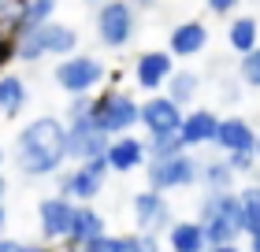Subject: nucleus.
<instances>
[{
    "mask_svg": "<svg viewBox=\"0 0 260 252\" xmlns=\"http://www.w3.org/2000/svg\"><path fill=\"white\" fill-rule=\"evenodd\" d=\"M123 252H164V241L152 230H134L123 234Z\"/></svg>",
    "mask_w": 260,
    "mask_h": 252,
    "instance_id": "nucleus-26",
    "label": "nucleus"
},
{
    "mask_svg": "<svg viewBox=\"0 0 260 252\" xmlns=\"http://www.w3.org/2000/svg\"><path fill=\"white\" fill-rule=\"evenodd\" d=\"M134 8H152V0H130Z\"/></svg>",
    "mask_w": 260,
    "mask_h": 252,
    "instance_id": "nucleus-41",
    "label": "nucleus"
},
{
    "mask_svg": "<svg viewBox=\"0 0 260 252\" xmlns=\"http://www.w3.org/2000/svg\"><path fill=\"white\" fill-rule=\"evenodd\" d=\"M253 174H256V182H260V163H256V171H253Z\"/></svg>",
    "mask_w": 260,
    "mask_h": 252,
    "instance_id": "nucleus-46",
    "label": "nucleus"
},
{
    "mask_svg": "<svg viewBox=\"0 0 260 252\" xmlns=\"http://www.w3.org/2000/svg\"><path fill=\"white\" fill-rule=\"evenodd\" d=\"M256 141V130L245 123L242 115H227L216 123V137H212V145L219 152H242V149H253Z\"/></svg>",
    "mask_w": 260,
    "mask_h": 252,
    "instance_id": "nucleus-18",
    "label": "nucleus"
},
{
    "mask_svg": "<svg viewBox=\"0 0 260 252\" xmlns=\"http://www.w3.org/2000/svg\"><path fill=\"white\" fill-rule=\"evenodd\" d=\"M238 200H242V215H245V230L260 226V182L245 186L242 193H238Z\"/></svg>",
    "mask_w": 260,
    "mask_h": 252,
    "instance_id": "nucleus-27",
    "label": "nucleus"
},
{
    "mask_svg": "<svg viewBox=\"0 0 260 252\" xmlns=\"http://www.w3.org/2000/svg\"><path fill=\"white\" fill-rule=\"evenodd\" d=\"M0 252H19V241L8 237V234H0Z\"/></svg>",
    "mask_w": 260,
    "mask_h": 252,
    "instance_id": "nucleus-37",
    "label": "nucleus"
},
{
    "mask_svg": "<svg viewBox=\"0 0 260 252\" xmlns=\"http://www.w3.org/2000/svg\"><path fill=\"white\" fill-rule=\"evenodd\" d=\"M82 248L86 252H123V234H108L104 230V234H97L89 245H82Z\"/></svg>",
    "mask_w": 260,
    "mask_h": 252,
    "instance_id": "nucleus-30",
    "label": "nucleus"
},
{
    "mask_svg": "<svg viewBox=\"0 0 260 252\" xmlns=\"http://www.w3.org/2000/svg\"><path fill=\"white\" fill-rule=\"evenodd\" d=\"M71 215H75V200H67L63 193H49V197L38 200V230H41V237L49 245L67 237Z\"/></svg>",
    "mask_w": 260,
    "mask_h": 252,
    "instance_id": "nucleus-12",
    "label": "nucleus"
},
{
    "mask_svg": "<svg viewBox=\"0 0 260 252\" xmlns=\"http://www.w3.org/2000/svg\"><path fill=\"white\" fill-rule=\"evenodd\" d=\"M164 241L171 245V252H205V230H201L197 219H175L168 230H164Z\"/></svg>",
    "mask_w": 260,
    "mask_h": 252,
    "instance_id": "nucleus-20",
    "label": "nucleus"
},
{
    "mask_svg": "<svg viewBox=\"0 0 260 252\" xmlns=\"http://www.w3.org/2000/svg\"><path fill=\"white\" fill-rule=\"evenodd\" d=\"M245 237H249V252H260V226H253V230H245Z\"/></svg>",
    "mask_w": 260,
    "mask_h": 252,
    "instance_id": "nucleus-36",
    "label": "nucleus"
},
{
    "mask_svg": "<svg viewBox=\"0 0 260 252\" xmlns=\"http://www.w3.org/2000/svg\"><path fill=\"white\" fill-rule=\"evenodd\" d=\"M197 223L205 230L208 245H231L245 234V215L242 200L234 189H205V197L197 200Z\"/></svg>",
    "mask_w": 260,
    "mask_h": 252,
    "instance_id": "nucleus-2",
    "label": "nucleus"
},
{
    "mask_svg": "<svg viewBox=\"0 0 260 252\" xmlns=\"http://www.w3.org/2000/svg\"><path fill=\"white\" fill-rule=\"evenodd\" d=\"M93 30L104 49L119 52L134 41L138 33V11L130 0H104L101 8H93Z\"/></svg>",
    "mask_w": 260,
    "mask_h": 252,
    "instance_id": "nucleus-5",
    "label": "nucleus"
},
{
    "mask_svg": "<svg viewBox=\"0 0 260 252\" xmlns=\"http://www.w3.org/2000/svg\"><path fill=\"white\" fill-rule=\"evenodd\" d=\"M175 70V56L168 49H149L134 56V86L141 93H160L164 82L171 78Z\"/></svg>",
    "mask_w": 260,
    "mask_h": 252,
    "instance_id": "nucleus-13",
    "label": "nucleus"
},
{
    "mask_svg": "<svg viewBox=\"0 0 260 252\" xmlns=\"http://www.w3.org/2000/svg\"><path fill=\"white\" fill-rule=\"evenodd\" d=\"M11 160H15V171L30 182L56 178L67 163V123L60 115H34L15 134Z\"/></svg>",
    "mask_w": 260,
    "mask_h": 252,
    "instance_id": "nucleus-1",
    "label": "nucleus"
},
{
    "mask_svg": "<svg viewBox=\"0 0 260 252\" xmlns=\"http://www.w3.org/2000/svg\"><path fill=\"white\" fill-rule=\"evenodd\" d=\"M4 197H8V178L0 174V204H4Z\"/></svg>",
    "mask_w": 260,
    "mask_h": 252,
    "instance_id": "nucleus-40",
    "label": "nucleus"
},
{
    "mask_svg": "<svg viewBox=\"0 0 260 252\" xmlns=\"http://www.w3.org/2000/svg\"><path fill=\"white\" fill-rule=\"evenodd\" d=\"M145 137H134V134H115L108 137L104 145V163H108V174H130V171H141L145 167Z\"/></svg>",
    "mask_w": 260,
    "mask_h": 252,
    "instance_id": "nucleus-14",
    "label": "nucleus"
},
{
    "mask_svg": "<svg viewBox=\"0 0 260 252\" xmlns=\"http://www.w3.org/2000/svg\"><path fill=\"white\" fill-rule=\"evenodd\" d=\"M104 230H108V223H104V215L93 208V204H75V215H71V226H67L63 241H67V248H82Z\"/></svg>",
    "mask_w": 260,
    "mask_h": 252,
    "instance_id": "nucleus-17",
    "label": "nucleus"
},
{
    "mask_svg": "<svg viewBox=\"0 0 260 252\" xmlns=\"http://www.w3.org/2000/svg\"><path fill=\"white\" fill-rule=\"evenodd\" d=\"M260 45V22L253 15H234L227 22V49L234 56H242V52H249Z\"/></svg>",
    "mask_w": 260,
    "mask_h": 252,
    "instance_id": "nucleus-21",
    "label": "nucleus"
},
{
    "mask_svg": "<svg viewBox=\"0 0 260 252\" xmlns=\"http://www.w3.org/2000/svg\"><path fill=\"white\" fill-rule=\"evenodd\" d=\"M104 178H108V163H104V156H97V160L75 163L56 174V193H63L75 204H93L104 189Z\"/></svg>",
    "mask_w": 260,
    "mask_h": 252,
    "instance_id": "nucleus-6",
    "label": "nucleus"
},
{
    "mask_svg": "<svg viewBox=\"0 0 260 252\" xmlns=\"http://www.w3.org/2000/svg\"><path fill=\"white\" fill-rule=\"evenodd\" d=\"M67 252H86V248H67Z\"/></svg>",
    "mask_w": 260,
    "mask_h": 252,
    "instance_id": "nucleus-47",
    "label": "nucleus"
},
{
    "mask_svg": "<svg viewBox=\"0 0 260 252\" xmlns=\"http://www.w3.org/2000/svg\"><path fill=\"white\" fill-rule=\"evenodd\" d=\"M11 63H15V38L8 33V38H4V45H0V70H4V67H11Z\"/></svg>",
    "mask_w": 260,
    "mask_h": 252,
    "instance_id": "nucleus-32",
    "label": "nucleus"
},
{
    "mask_svg": "<svg viewBox=\"0 0 260 252\" xmlns=\"http://www.w3.org/2000/svg\"><path fill=\"white\" fill-rule=\"evenodd\" d=\"M223 100H238V82H223Z\"/></svg>",
    "mask_w": 260,
    "mask_h": 252,
    "instance_id": "nucleus-35",
    "label": "nucleus"
},
{
    "mask_svg": "<svg viewBox=\"0 0 260 252\" xmlns=\"http://www.w3.org/2000/svg\"><path fill=\"white\" fill-rule=\"evenodd\" d=\"M168 49H171V56H179V59L201 56L208 49V26H205V22H197V19H186V22H179V26H171Z\"/></svg>",
    "mask_w": 260,
    "mask_h": 252,
    "instance_id": "nucleus-16",
    "label": "nucleus"
},
{
    "mask_svg": "<svg viewBox=\"0 0 260 252\" xmlns=\"http://www.w3.org/2000/svg\"><path fill=\"white\" fill-rule=\"evenodd\" d=\"M130 211H134V226H138V230H152V234H160V237L175 223L168 197H164L160 189H152V186L138 189V193L130 197Z\"/></svg>",
    "mask_w": 260,
    "mask_h": 252,
    "instance_id": "nucleus-10",
    "label": "nucleus"
},
{
    "mask_svg": "<svg viewBox=\"0 0 260 252\" xmlns=\"http://www.w3.org/2000/svg\"><path fill=\"white\" fill-rule=\"evenodd\" d=\"M138 100L130 97L126 89H104L101 97H93V119H97V126L104 130L108 137L115 134H130V130L138 126Z\"/></svg>",
    "mask_w": 260,
    "mask_h": 252,
    "instance_id": "nucleus-8",
    "label": "nucleus"
},
{
    "mask_svg": "<svg viewBox=\"0 0 260 252\" xmlns=\"http://www.w3.org/2000/svg\"><path fill=\"white\" fill-rule=\"evenodd\" d=\"M216 123L219 115L212 112V107H193V112H182V123H179V137L186 149H205L212 145V137H216Z\"/></svg>",
    "mask_w": 260,
    "mask_h": 252,
    "instance_id": "nucleus-15",
    "label": "nucleus"
},
{
    "mask_svg": "<svg viewBox=\"0 0 260 252\" xmlns=\"http://www.w3.org/2000/svg\"><path fill=\"white\" fill-rule=\"evenodd\" d=\"M78 49V30L60 19H49L41 26H30L26 33L15 38V59L19 63H41L45 56H71Z\"/></svg>",
    "mask_w": 260,
    "mask_h": 252,
    "instance_id": "nucleus-3",
    "label": "nucleus"
},
{
    "mask_svg": "<svg viewBox=\"0 0 260 252\" xmlns=\"http://www.w3.org/2000/svg\"><path fill=\"white\" fill-rule=\"evenodd\" d=\"M197 89H201V75L197 70H171V78L164 82V93H168L179 107H190L197 100Z\"/></svg>",
    "mask_w": 260,
    "mask_h": 252,
    "instance_id": "nucleus-24",
    "label": "nucleus"
},
{
    "mask_svg": "<svg viewBox=\"0 0 260 252\" xmlns=\"http://www.w3.org/2000/svg\"><path fill=\"white\" fill-rule=\"evenodd\" d=\"M19 252H56L49 241H19Z\"/></svg>",
    "mask_w": 260,
    "mask_h": 252,
    "instance_id": "nucleus-34",
    "label": "nucleus"
},
{
    "mask_svg": "<svg viewBox=\"0 0 260 252\" xmlns=\"http://www.w3.org/2000/svg\"><path fill=\"white\" fill-rule=\"evenodd\" d=\"M4 38H8V30H0V45H4Z\"/></svg>",
    "mask_w": 260,
    "mask_h": 252,
    "instance_id": "nucleus-45",
    "label": "nucleus"
},
{
    "mask_svg": "<svg viewBox=\"0 0 260 252\" xmlns=\"http://www.w3.org/2000/svg\"><path fill=\"white\" fill-rule=\"evenodd\" d=\"M238 4H242V0H208V11H212V15H231Z\"/></svg>",
    "mask_w": 260,
    "mask_h": 252,
    "instance_id": "nucleus-33",
    "label": "nucleus"
},
{
    "mask_svg": "<svg viewBox=\"0 0 260 252\" xmlns=\"http://www.w3.org/2000/svg\"><path fill=\"white\" fill-rule=\"evenodd\" d=\"M4 160H8V152H4V149H0V167H4Z\"/></svg>",
    "mask_w": 260,
    "mask_h": 252,
    "instance_id": "nucleus-44",
    "label": "nucleus"
},
{
    "mask_svg": "<svg viewBox=\"0 0 260 252\" xmlns=\"http://www.w3.org/2000/svg\"><path fill=\"white\" fill-rule=\"evenodd\" d=\"M253 152H256V160H260V134H256V141H253Z\"/></svg>",
    "mask_w": 260,
    "mask_h": 252,
    "instance_id": "nucleus-42",
    "label": "nucleus"
},
{
    "mask_svg": "<svg viewBox=\"0 0 260 252\" xmlns=\"http://www.w3.org/2000/svg\"><path fill=\"white\" fill-rule=\"evenodd\" d=\"M86 4H89V8H101V4H104V0H86Z\"/></svg>",
    "mask_w": 260,
    "mask_h": 252,
    "instance_id": "nucleus-43",
    "label": "nucleus"
},
{
    "mask_svg": "<svg viewBox=\"0 0 260 252\" xmlns=\"http://www.w3.org/2000/svg\"><path fill=\"white\" fill-rule=\"evenodd\" d=\"M63 123H67V160L71 163H86V160L104 156L108 134L97 126L93 107L89 112H78V115H63Z\"/></svg>",
    "mask_w": 260,
    "mask_h": 252,
    "instance_id": "nucleus-9",
    "label": "nucleus"
},
{
    "mask_svg": "<svg viewBox=\"0 0 260 252\" xmlns=\"http://www.w3.org/2000/svg\"><path fill=\"white\" fill-rule=\"evenodd\" d=\"M145 182L160 193L171 189H190L197 186V156L190 149L175 152V156H160V160H145Z\"/></svg>",
    "mask_w": 260,
    "mask_h": 252,
    "instance_id": "nucleus-7",
    "label": "nucleus"
},
{
    "mask_svg": "<svg viewBox=\"0 0 260 252\" xmlns=\"http://www.w3.org/2000/svg\"><path fill=\"white\" fill-rule=\"evenodd\" d=\"M26 104H30L26 78H19L15 70H0V115L15 119V115L26 112Z\"/></svg>",
    "mask_w": 260,
    "mask_h": 252,
    "instance_id": "nucleus-19",
    "label": "nucleus"
},
{
    "mask_svg": "<svg viewBox=\"0 0 260 252\" xmlns=\"http://www.w3.org/2000/svg\"><path fill=\"white\" fill-rule=\"evenodd\" d=\"M56 4H60V0H26V4H22V11H19V19L8 26V33H11V38H19V33H26L30 26L49 22V19L56 15Z\"/></svg>",
    "mask_w": 260,
    "mask_h": 252,
    "instance_id": "nucleus-23",
    "label": "nucleus"
},
{
    "mask_svg": "<svg viewBox=\"0 0 260 252\" xmlns=\"http://www.w3.org/2000/svg\"><path fill=\"white\" fill-rule=\"evenodd\" d=\"M8 230V211H4V204H0V234Z\"/></svg>",
    "mask_w": 260,
    "mask_h": 252,
    "instance_id": "nucleus-39",
    "label": "nucleus"
},
{
    "mask_svg": "<svg viewBox=\"0 0 260 252\" xmlns=\"http://www.w3.org/2000/svg\"><path fill=\"white\" fill-rule=\"evenodd\" d=\"M108 78V67H104L101 56L93 52H71V56H60V63L52 67V82L60 86L67 97H78V93H93L97 86H104Z\"/></svg>",
    "mask_w": 260,
    "mask_h": 252,
    "instance_id": "nucleus-4",
    "label": "nucleus"
},
{
    "mask_svg": "<svg viewBox=\"0 0 260 252\" xmlns=\"http://www.w3.org/2000/svg\"><path fill=\"white\" fill-rule=\"evenodd\" d=\"M182 112L186 107H179L168 93H152V97L141 100V107H138V126L145 130V134H171V130H179Z\"/></svg>",
    "mask_w": 260,
    "mask_h": 252,
    "instance_id": "nucleus-11",
    "label": "nucleus"
},
{
    "mask_svg": "<svg viewBox=\"0 0 260 252\" xmlns=\"http://www.w3.org/2000/svg\"><path fill=\"white\" fill-rule=\"evenodd\" d=\"M223 156H227V163H231V171L234 174H253L256 171V152L253 149H242V152H223Z\"/></svg>",
    "mask_w": 260,
    "mask_h": 252,
    "instance_id": "nucleus-29",
    "label": "nucleus"
},
{
    "mask_svg": "<svg viewBox=\"0 0 260 252\" xmlns=\"http://www.w3.org/2000/svg\"><path fill=\"white\" fill-rule=\"evenodd\" d=\"M205 252H242V248H238V241H231V245H208Z\"/></svg>",
    "mask_w": 260,
    "mask_h": 252,
    "instance_id": "nucleus-38",
    "label": "nucleus"
},
{
    "mask_svg": "<svg viewBox=\"0 0 260 252\" xmlns=\"http://www.w3.org/2000/svg\"><path fill=\"white\" fill-rule=\"evenodd\" d=\"M234 174L227 156H212V160H197V182L205 189H231L234 186Z\"/></svg>",
    "mask_w": 260,
    "mask_h": 252,
    "instance_id": "nucleus-22",
    "label": "nucleus"
},
{
    "mask_svg": "<svg viewBox=\"0 0 260 252\" xmlns=\"http://www.w3.org/2000/svg\"><path fill=\"white\" fill-rule=\"evenodd\" d=\"M182 137H179V130H171V134H145V156L149 160H160V156H175V152H182Z\"/></svg>",
    "mask_w": 260,
    "mask_h": 252,
    "instance_id": "nucleus-25",
    "label": "nucleus"
},
{
    "mask_svg": "<svg viewBox=\"0 0 260 252\" xmlns=\"http://www.w3.org/2000/svg\"><path fill=\"white\" fill-rule=\"evenodd\" d=\"M238 82L249 89H260V45L249 52H242V63H238Z\"/></svg>",
    "mask_w": 260,
    "mask_h": 252,
    "instance_id": "nucleus-28",
    "label": "nucleus"
},
{
    "mask_svg": "<svg viewBox=\"0 0 260 252\" xmlns=\"http://www.w3.org/2000/svg\"><path fill=\"white\" fill-rule=\"evenodd\" d=\"M22 4H26V0H0V30H8L11 22L19 19V11H22Z\"/></svg>",
    "mask_w": 260,
    "mask_h": 252,
    "instance_id": "nucleus-31",
    "label": "nucleus"
}]
</instances>
